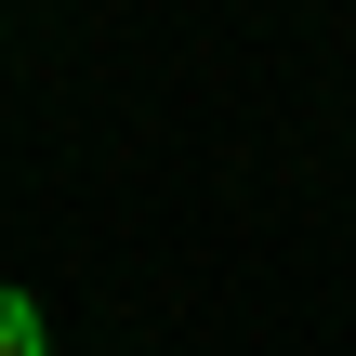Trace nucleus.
I'll use <instances>...</instances> for the list:
<instances>
[{
  "instance_id": "1",
  "label": "nucleus",
  "mask_w": 356,
  "mask_h": 356,
  "mask_svg": "<svg viewBox=\"0 0 356 356\" xmlns=\"http://www.w3.org/2000/svg\"><path fill=\"white\" fill-rule=\"evenodd\" d=\"M0 356H40V304L26 291H0Z\"/></svg>"
}]
</instances>
